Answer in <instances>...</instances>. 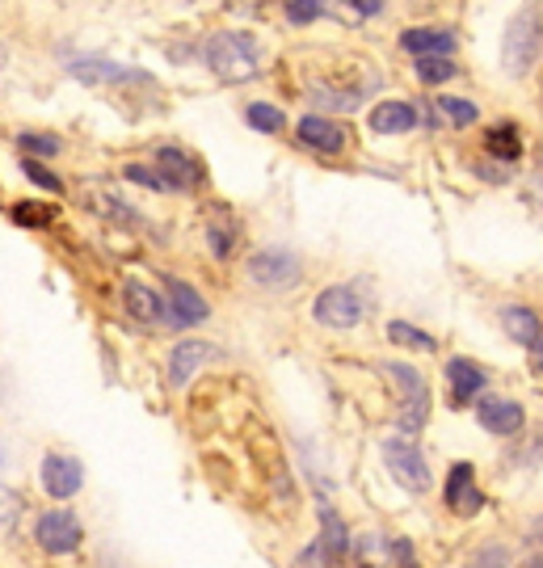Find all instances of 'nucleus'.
Here are the masks:
<instances>
[{
    "label": "nucleus",
    "instance_id": "9",
    "mask_svg": "<svg viewBox=\"0 0 543 568\" xmlns=\"http://www.w3.org/2000/svg\"><path fill=\"white\" fill-rule=\"evenodd\" d=\"M476 422H481L489 434H497V438H514V434L526 426V413H523V405L510 400V396H484L481 405H476Z\"/></svg>",
    "mask_w": 543,
    "mask_h": 568
},
{
    "label": "nucleus",
    "instance_id": "18",
    "mask_svg": "<svg viewBox=\"0 0 543 568\" xmlns=\"http://www.w3.org/2000/svg\"><path fill=\"white\" fill-rule=\"evenodd\" d=\"M68 72H72L77 81H89V84H114V81H135V77H143V72L127 68V63H114V60H72Z\"/></svg>",
    "mask_w": 543,
    "mask_h": 568
},
{
    "label": "nucleus",
    "instance_id": "26",
    "mask_svg": "<svg viewBox=\"0 0 543 568\" xmlns=\"http://www.w3.org/2000/svg\"><path fill=\"white\" fill-rule=\"evenodd\" d=\"M388 342L404 345V349H434V337H430V333L404 325V321H392V325H388Z\"/></svg>",
    "mask_w": 543,
    "mask_h": 568
},
{
    "label": "nucleus",
    "instance_id": "13",
    "mask_svg": "<svg viewBox=\"0 0 543 568\" xmlns=\"http://www.w3.org/2000/svg\"><path fill=\"white\" fill-rule=\"evenodd\" d=\"M345 544H350V539H345V527L333 518V514H329V509H321V539L303 551V565H308V568H329L345 551Z\"/></svg>",
    "mask_w": 543,
    "mask_h": 568
},
{
    "label": "nucleus",
    "instance_id": "31",
    "mask_svg": "<svg viewBox=\"0 0 543 568\" xmlns=\"http://www.w3.org/2000/svg\"><path fill=\"white\" fill-rule=\"evenodd\" d=\"M286 18L295 21V26H308V21L324 18V4H316V0H291L286 4Z\"/></svg>",
    "mask_w": 543,
    "mask_h": 568
},
{
    "label": "nucleus",
    "instance_id": "33",
    "mask_svg": "<svg viewBox=\"0 0 543 568\" xmlns=\"http://www.w3.org/2000/svg\"><path fill=\"white\" fill-rule=\"evenodd\" d=\"M21 169H26V173H30V182H39L42 190H63L60 178H56V173H47V169H42L39 161H26Z\"/></svg>",
    "mask_w": 543,
    "mask_h": 568
},
{
    "label": "nucleus",
    "instance_id": "14",
    "mask_svg": "<svg viewBox=\"0 0 543 568\" xmlns=\"http://www.w3.org/2000/svg\"><path fill=\"white\" fill-rule=\"evenodd\" d=\"M211 358V342H194V337H185V342L173 345V354H169V387H185L194 375H199V366Z\"/></svg>",
    "mask_w": 543,
    "mask_h": 568
},
{
    "label": "nucleus",
    "instance_id": "16",
    "mask_svg": "<svg viewBox=\"0 0 543 568\" xmlns=\"http://www.w3.org/2000/svg\"><path fill=\"white\" fill-rule=\"evenodd\" d=\"M300 140L308 148H316V152H333L338 156V152H345V143H350V131H345L342 122L308 114V119H300Z\"/></svg>",
    "mask_w": 543,
    "mask_h": 568
},
{
    "label": "nucleus",
    "instance_id": "6",
    "mask_svg": "<svg viewBox=\"0 0 543 568\" xmlns=\"http://www.w3.org/2000/svg\"><path fill=\"white\" fill-rule=\"evenodd\" d=\"M383 467L392 471V480L404 485L409 493H425L430 488V467H425V455L409 438H388L383 443Z\"/></svg>",
    "mask_w": 543,
    "mask_h": 568
},
{
    "label": "nucleus",
    "instance_id": "37",
    "mask_svg": "<svg viewBox=\"0 0 543 568\" xmlns=\"http://www.w3.org/2000/svg\"><path fill=\"white\" fill-rule=\"evenodd\" d=\"M354 568H371V565H354Z\"/></svg>",
    "mask_w": 543,
    "mask_h": 568
},
{
    "label": "nucleus",
    "instance_id": "8",
    "mask_svg": "<svg viewBox=\"0 0 543 568\" xmlns=\"http://www.w3.org/2000/svg\"><path fill=\"white\" fill-rule=\"evenodd\" d=\"M443 501L451 514H460V518H472V514H481L484 509V493L481 485H476V471H472V464H455L451 471H446V493Z\"/></svg>",
    "mask_w": 543,
    "mask_h": 568
},
{
    "label": "nucleus",
    "instance_id": "32",
    "mask_svg": "<svg viewBox=\"0 0 543 568\" xmlns=\"http://www.w3.org/2000/svg\"><path fill=\"white\" fill-rule=\"evenodd\" d=\"M316 102H321V105H333V110H354V105H359V93H338V89H321V93H316Z\"/></svg>",
    "mask_w": 543,
    "mask_h": 568
},
{
    "label": "nucleus",
    "instance_id": "15",
    "mask_svg": "<svg viewBox=\"0 0 543 568\" xmlns=\"http://www.w3.org/2000/svg\"><path fill=\"white\" fill-rule=\"evenodd\" d=\"M446 384H451L455 405H467V400H476L489 387V371L481 363H472V358H451L446 363Z\"/></svg>",
    "mask_w": 543,
    "mask_h": 568
},
{
    "label": "nucleus",
    "instance_id": "23",
    "mask_svg": "<svg viewBox=\"0 0 543 568\" xmlns=\"http://www.w3.org/2000/svg\"><path fill=\"white\" fill-rule=\"evenodd\" d=\"M489 152H493V156H505V161H514V156H519V152H523V140H519V126H510V122H505V126H493V131H489Z\"/></svg>",
    "mask_w": 543,
    "mask_h": 568
},
{
    "label": "nucleus",
    "instance_id": "2",
    "mask_svg": "<svg viewBox=\"0 0 543 568\" xmlns=\"http://www.w3.org/2000/svg\"><path fill=\"white\" fill-rule=\"evenodd\" d=\"M396 384V396H401V413H396V426L404 434H422L425 422H430V384L418 366L409 363H388L383 366Z\"/></svg>",
    "mask_w": 543,
    "mask_h": 568
},
{
    "label": "nucleus",
    "instance_id": "19",
    "mask_svg": "<svg viewBox=\"0 0 543 568\" xmlns=\"http://www.w3.org/2000/svg\"><path fill=\"white\" fill-rule=\"evenodd\" d=\"M157 164H161V182L169 190H190V185L199 182V164L190 161L181 148H161L157 152Z\"/></svg>",
    "mask_w": 543,
    "mask_h": 568
},
{
    "label": "nucleus",
    "instance_id": "24",
    "mask_svg": "<svg viewBox=\"0 0 543 568\" xmlns=\"http://www.w3.org/2000/svg\"><path fill=\"white\" fill-rule=\"evenodd\" d=\"M207 241H211V253H215V257H228V253H232V248H237V227H232V220H228V215H215V220H211V224H207Z\"/></svg>",
    "mask_w": 543,
    "mask_h": 568
},
{
    "label": "nucleus",
    "instance_id": "39",
    "mask_svg": "<svg viewBox=\"0 0 543 568\" xmlns=\"http://www.w3.org/2000/svg\"><path fill=\"white\" fill-rule=\"evenodd\" d=\"M0 464H4V455H0Z\"/></svg>",
    "mask_w": 543,
    "mask_h": 568
},
{
    "label": "nucleus",
    "instance_id": "35",
    "mask_svg": "<svg viewBox=\"0 0 543 568\" xmlns=\"http://www.w3.org/2000/svg\"><path fill=\"white\" fill-rule=\"evenodd\" d=\"M392 556H396V568H422L418 565V556H413V544H409V539H396V544H392Z\"/></svg>",
    "mask_w": 543,
    "mask_h": 568
},
{
    "label": "nucleus",
    "instance_id": "36",
    "mask_svg": "<svg viewBox=\"0 0 543 568\" xmlns=\"http://www.w3.org/2000/svg\"><path fill=\"white\" fill-rule=\"evenodd\" d=\"M350 9H359L362 18H375V13H383V9H388V4H383V0H354V4H350Z\"/></svg>",
    "mask_w": 543,
    "mask_h": 568
},
{
    "label": "nucleus",
    "instance_id": "4",
    "mask_svg": "<svg viewBox=\"0 0 543 568\" xmlns=\"http://www.w3.org/2000/svg\"><path fill=\"white\" fill-rule=\"evenodd\" d=\"M244 274L258 286H265V291H286V286L300 283L303 262L291 248H258L249 257V265H244Z\"/></svg>",
    "mask_w": 543,
    "mask_h": 568
},
{
    "label": "nucleus",
    "instance_id": "25",
    "mask_svg": "<svg viewBox=\"0 0 543 568\" xmlns=\"http://www.w3.org/2000/svg\"><path fill=\"white\" fill-rule=\"evenodd\" d=\"M439 110H443V119L451 126H472V122L481 119L476 102H467V98H439Z\"/></svg>",
    "mask_w": 543,
    "mask_h": 568
},
{
    "label": "nucleus",
    "instance_id": "21",
    "mask_svg": "<svg viewBox=\"0 0 543 568\" xmlns=\"http://www.w3.org/2000/svg\"><path fill=\"white\" fill-rule=\"evenodd\" d=\"M122 304L127 312L135 316V321H161V300H157V291H148L143 283H127L122 286Z\"/></svg>",
    "mask_w": 543,
    "mask_h": 568
},
{
    "label": "nucleus",
    "instance_id": "29",
    "mask_svg": "<svg viewBox=\"0 0 543 568\" xmlns=\"http://www.w3.org/2000/svg\"><path fill=\"white\" fill-rule=\"evenodd\" d=\"M467 568H510V551L502 544H481V548L472 551Z\"/></svg>",
    "mask_w": 543,
    "mask_h": 568
},
{
    "label": "nucleus",
    "instance_id": "28",
    "mask_svg": "<svg viewBox=\"0 0 543 568\" xmlns=\"http://www.w3.org/2000/svg\"><path fill=\"white\" fill-rule=\"evenodd\" d=\"M460 68H455V60H443V55H430V60H418V81L425 84H443L451 81Z\"/></svg>",
    "mask_w": 543,
    "mask_h": 568
},
{
    "label": "nucleus",
    "instance_id": "17",
    "mask_svg": "<svg viewBox=\"0 0 543 568\" xmlns=\"http://www.w3.org/2000/svg\"><path fill=\"white\" fill-rule=\"evenodd\" d=\"M371 131L375 135H404L418 126V105L413 102H380L371 110Z\"/></svg>",
    "mask_w": 543,
    "mask_h": 568
},
{
    "label": "nucleus",
    "instance_id": "3",
    "mask_svg": "<svg viewBox=\"0 0 543 568\" xmlns=\"http://www.w3.org/2000/svg\"><path fill=\"white\" fill-rule=\"evenodd\" d=\"M312 316L316 325L324 328H354L366 316V300H362V286L359 283H338V286H324L312 304Z\"/></svg>",
    "mask_w": 543,
    "mask_h": 568
},
{
    "label": "nucleus",
    "instance_id": "10",
    "mask_svg": "<svg viewBox=\"0 0 543 568\" xmlns=\"http://www.w3.org/2000/svg\"><path fill=\"white\" fill-rule=\"evenodd\" d=\"M81 485H84L81 459H72V455H47V459H42V488H47L56 501L77 497Z\"/></svg>",
    "mask_w": 543,
    "mask_h": 568
},
{
    "label": "nucleus",
    "instance_id": "5",
    "mask_svg": "<svg viewBox=\"0 0 543 568\" xmlns=\"http://www.w3.org/2000/svg\"><path fill=\"white\" fill-rule=\"evenodd\" d=\"M540 55V13H519L510 21V34L502 42V63L510 77H526V68Z\"/></svg>",
    "mask_w": 543,
    "mask_h": 568
},
{
    "label": "nucleus",
    "instance_id": "20",
    "mask_svg": "<svg viewBox=\"0 0 543 568\" xmlns=\"http://www.w3.org/2000/svg\"><path fill=\"white\" fill-rule=\"evenodd\" d=\"M502 325L505 333L514 337L519 345H526L531 354H540V312H531V307H502Z\"/></svg>",
    "mask_w": 543,
    "mask_h": 568
},
{
    "label": "nucleus",
    "instance_id": "22",
    "mask_svg": "<svg viewBox=\"0 0 543 568\" xmlns=\"http://www.w3.org/2000/svg\"><path fill=\"white\" fill-rule=\"evenodd\" d=\"M244 119H249L253 131H265V135H279L282 126H286V114L274 102H253L244 110Z\"/></svg>",
    "mask_w": 543,
    "mask_h": 568
},
{
    "label": "nucleus",
    "instance_id": "1",
    "mask_svg": "<svg viewBox=\"0 0 543 568\" xmlns=\"http://www.w3.org/2000/svg\"><path fill=\"white\" fill-rule=\"evenodd\" d=\"M207 68L228 84L258 81V72L265 68V42L249 30H220L202 51Z\"/></svg>",
    "mask_w": 543,
    "mask_h": 568
},
{
    "label": "nucleus",
    "instance_id": "34",
    "mask_svg": "<svg viewBox=\"0 0 543 568\" xmlns=\"http://www.w3.org/2000/svg\"><path fill=\"white\" fill-rule=\"evenodd\" d=\"M127 178H131L135 185H148V190H169V185H164L152 169H143V164H131V169H127Z\"/></svg>",
    "mask_w": 543,
    "mask_h": 568
},
{
    "label": "nucleus",
    "instance_id": "38",
    "mask_svg": "<svg viewBox=\"0 0 543 568\" xmlns=\"http://www.w3.org/2000/svg\"><path fill=\"white\" fill-rule=\"evenodd\" d=\"M0 63H4V51H0Z\"/></svg>",
    "mask_w": 543,
    "mask_h": 568
},
{
    "label": "nucleus",
    "instance_id": "12",
    "mask_svg": "<svg viewBox=\"0 0 543 568\" xmlns=\"http://www.w3.org/2000/svg\"><path fill=\"white\" fill-rule=\"evenodd\" d=\"M401 47L409 55H418V60H430V55H443L451 60V51H455V30H434V26H413V30H404L401 34Z\"/></svg>",
    "mask_w": 543,
    "mask_h": 568
},
{
    "label": "nucleus",
    "instance_id": "30",
    "mask_svg": "<svg viewBox=\"0 0 543 568\" xmlns=\"http://www.w3.org/2000/svg\"><path fill=\"white\" fill-rule=\"evenodd\" d=\"M13 220H18V224L42 227V224H51L56 215H51V206H42V203H18L13 206Z\"/></svg>",
    "mask_w": 543,
    "mask_h": 568
},
{
    "label": "nucleus",
    "instance_id": "11",
    "mask_svg": "<svg viewBox=\"0 0 543 568\" xmlns=\"http://www.w3.org/2000/svg\"><path fill=\"white\" fill-rule=\"evenodd\" d=\"M164 295H169V325H202L211 316V307L202 300L199 291L181 278H164Z\"/></svg>",
    "mask_w": 543,
    "mask_h": 568
},
{
    "label": "nucleus",
    "instance_id": "27",
    "mask_svg": "<svg viewBox=\"0 0 543 568\" xmlns=\"http://www.w3.org/2000/svg\"><path fill=\"white\" fill-rule=\"evenodd\" d=\"M18 143L26 148V161H39V156H60V148H63L56 135H42V131H26V135H18Z\"/></svg>",
    "mask_w": 543,
    "mask_h": 568
},
{
    "label": "nucleus",
    "instance_id": "7",
    "mask_svg": "<svg viewBox=\"0 0 543 568\" xmlns=\"http://www.w3.org/2000/svg\"><path fill=\"white\" fill-rule=\"evenodd\" d=\"M34 535H39L42 551H51V556H68V551L81 548L84 527H81V518H77L72 509H51V514H42V518H39Z\"/></svg>",
    "mask_w": 543,
    "mask_h": 568
}]
</instances>
